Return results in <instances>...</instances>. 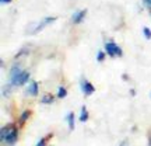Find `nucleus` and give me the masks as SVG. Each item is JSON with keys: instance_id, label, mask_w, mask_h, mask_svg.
Returning a JSON list of instances; mask_svg holds the SVG:
<instances>
[{"instance_id": "obj_1", "label": "nucleus", "mask_w": 151, "mask_h": 146, "mask_svg": "<svg viewBox=\"0 0 151 146\" xmlns=\"http://www.w3.org/2000/svg\"><path fill=\"white\" fill-rule=\"evenodd\" d=\"M9 75H10V83L13 86H24V84H27L28 81H29V72L28 70H24L20 65H14L10 68V72H9Z\"/></svg>"}, {"instance_id": "obj_2", "label": "nucleus", "mask_w": 151, "mask_h": 146, "mask_svg": "<svg viewBox=\"0 0 151 146\" xmlns=\"http://www.w3.org/2000/svg\"><path fill=\"white\" fill-rule=\"evenodd\" d=\"M0 139H1L3 143L9 146L16 145V142L18 141V128L14 124H7L4 126H1Z\"/></svg>"}, {"instance_id": "obj_3", "label": "nucleus", "mask_w": 151, "mask_h": 146, "mask_svg": "<svg viewBox=\"0 0 151 146\" xmlns=\"http://www.w3.org/2000/svg\"><path fill=\"white\" fill-rule=\"evenodd\" d=\"M105 52H106V55L111 56V58H118V56L120 58V56L123 55L122 48H120L115 41H106V42H105Z\"/></svg>"}, {"instance_id": "obj_4", "label": "nucleus", "mask_w": 151, "mask_h": 146, "mask_svg": "<svg viewBox=\"0 0 151 146\" xmlns=\"http://www.w3.org/2000/svg\"><path fill=\"white\" fill-rule=\"evenodd\" d=\"M53 21H56V17H45V18H42L39 23H37V25L34 27L31 34H37V33H39V31H42L43 28L48 27L49 24H52Z\"/></svg>"}, {"instance_id": "obj_5", "label": "nucleus", "mask_w": 151, "mask_h": 146, "mask_svg": "<svg viewBox=\"0 0 151 146\" xmlns=\"http://www.w3.org/2000/svg\"><path fill=\"white\" fill-rule=\"evenodd\" d=\"M80 89L84 96H91V94H94V92H95L94 84H92L91 81H88L87 79H81L80 80Z\"/></svg>"}, {"instance_id": "obj_6", "label": "nucleus", "mask_w": 151, "mask_h": 146, "mask_svg": "<svg viewBox=\"0 0 151 146\" xmlns=\"http://www.w3.org/2000/svg\"><path fill=\"white\" fill-rule=\"evenodd\" d=\"M86 17H87V10H77L71 16V23L73 24H81Z\"/></svg>"}, {"instance_id": "obj_7", "label": "nucleus", "mask_w": 151, "mask_h": 146, "mask_svg": "<svg viewBox=\"0 0 151 146\" xmlns=\"http://www.w3.org/2000/svg\"><path fill=\"white\" fill-rule=\"evenodd\" d=\"M28 96H31V97H35L38 96V93H39V84H38V81L35 80H29L27 86V92H25Z\"/></svg>"}, {"instance_id": "obj_8", "label": "nucleus", "mask_w": 151, "mask_h": 146, "mask_svg": "<svg viewBox=\"0 0 151 146\" xmlns=\"http://www.w3.org/2000/svg\"><path fill=\"white\" fill-rule=\"evenodd\" d=\"M31 117V110H24L21 114H20V117H18V125L22 126V125H25L28 119Z\"/></svg>"}, {"instance_id": "obj_9", "label": "nucleus", "mask_w": 151, "mask_h": 146, "mask_svg": "<svg viewBox=\"0 0 151 146\" xmlns=\"http://www.w3.org/2000/svg\"><path fill=\"white\" fill-rule=\"evenodd\" d=\"M66 121H67V125H69V129L73 131L74 129V125H76V117L74 113H69L66 115Z\"/></svg>"}, {"instance_id": "obj_10", "label": "nucleus", "mask_w": 151, "mask_h": 146, "mask_svg": "<svg viewBox=\"0 0 151 146\" xmlns=\"http://www.w3.org/2000/svg\"><path fill=\"white\" fill-rule=\"evenodd\" d=\"M55 101V96L52 93H45L41 97V103L42 104H52Z\"/></svg>"}, {"instance_id": "obj_11", "label": "nucleus", "mask_w": 151, "mask_h": 146, "mask_svg": "<svg viewBox=\"0 0 151 146\" xmlns=\"http://www.w3.org/2000/svg\"><path fill=\"white\" fill-rule=\"evenodd\" d=\"M78 119H80V122H87V121H88V110H87L86 105L81 107V113H80Z\"/></svg>"}, {"instance_id": "obj_12", "label": "nucleus", "mask_w": 151, "mask_h": 146, "mask_svg": "<svg viewBox=\"0 0 151 146\" xmlns=\"http://www.w3.org/2000/svg\"><path fill=\"white\" fill-rule=\"evenodd\" d=\"M67 96V89L65 86H59L58 89V98H65Z\"/></svg>"}, {"instance_id": "obj_13", "label": "nucleus", "mask_w": 151, "mask_h": 146, "mask_svg": "<svg viewBox=\"0 0 151 146\" xmlns=\"http://www.w3.org/2000/svg\"><path fill=\"white\" fill-rule=\"evenodd\" d=\"M11 86H13V84H11L10 81H9V84L3 87V92H1V94H3V97H9V96L11 94Z\"/></svg>"}, {"instance_id": "obj_14", "label": "nucleus", "mask_w": 151, "mask_h": 146, "mask_svg": "<svg viewBox=\"0 0 151 146\" xmlns=\"http://www.w3.org/2000/svg\"><path fill=\"white\" fill-rule=\"evenodd\" d=\"M52 136H53V134H49L46 138H41V139L38 141V143H37L35 146H45V145H46V141H48V139H50Z\"/></svg>"}, {"instance_id": "obj_15", "label": "nucleus", "mask_w": 151, "mask_h": 146, "mask_svg": "<svg viewBox=\"0 0 151 146\" xmlns=\"http://www.w3.org/2000/svg\"><path fill=\"white\" fill-rule=\"evenodd\" d=\"M105 56H106V52H105V51H98V54H97V60H98V62H104Z\"/></svg>"}, {"instance_id": "obj_16", "label": "nucleus", "mask_w": 151, "mask_h": 146, "mask_svg": "<svg viewBox=\"0 0 151 146\" xmlns=\"http://www.w3.org/2000/svg\"><path fill=\"white\" fill-rule=\"evenodd\" d=\"M143 34L146 39H151V30L148 27H143Z\"/></svg>"}, {"instance_id": "obj_17", "label": "nucleus", "mask_w": 151, "mask_h": 146, "mask_svg": "<svg viewBox=\"0 0 151 146\" xmlns=\"http://www.w3.org/2000/svg\"><path fill=\"white\" fill-rule=\"evenodd\" d=\"M143 4L146 6L147 9H150L151 10V0H143Z\"/></svg>"}, {"instance_id": "obj_18", "label": "nucleus", "mask_w": 151, "mask_h": 146, "mask_svg": "<svg viewBox=\"0 0 151 146\" xmlns=\"http://www.w3.org/2000/svg\"><path fill=\"white\" fill-rule=\"evenodd\" d=\"M0 1H1L3 4H9V3H11L13 0H0Z\"/></svg>"}, {"instance_id": "obj_19", "label": "nucleus", "mask_w": 151, "mask_h": 146, "mask_svg": "<svg viewBox=\"0 0 151 146\" xmlns=\"http://www.w3.org/2000/svg\"><path fill=\"white\" fill-rule=\"evenodd\" d=\"M119 146H127V139H124V141H122V143Z\"/></svg>"}, {"instance_id": "obj_20", "label": "nucleus", "mask_w": 151, "mask_h": 146, "mask_svg": "<svg viewBox=\"0 0 151 146\" xmlns=\"http://www.w3.org/2000/svg\"><path fill=\"white\" fill-rule=\"evenodd\" d=\"M148 146H151V132L148 134Z\"/></svg>"}]
</instances>
